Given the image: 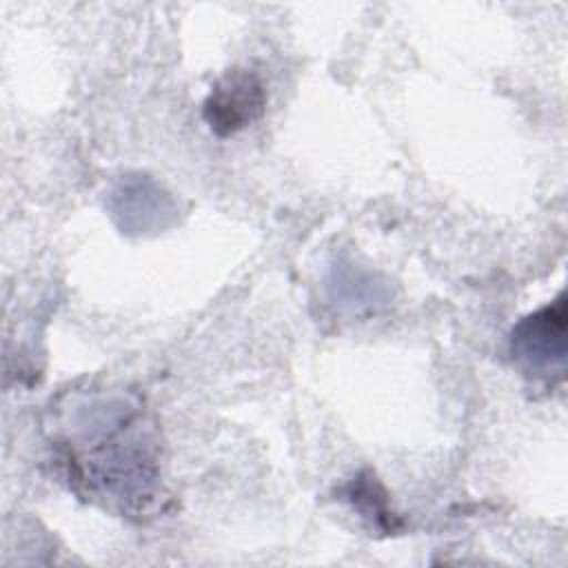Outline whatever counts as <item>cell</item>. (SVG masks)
Masks as SVG:
<instances>
[{
	"label": "cell",
	"instance_id": "cell-1",
	"mask_svg": "<svg viewBox=\"0 0 568 568\" xmlns=\"http://www.w3.org/2000/svg\"><path fill=\"white\" fill-rule=\"evenodd\" d=\"M55 448L82 497L124 515H142L160 495L158 442L131 395H93L71 410Z\"/></svg>",
	"mask_w": 568,
	"mask_h": 568
},
{
	"label": "cell",
	"instance_id": "cell-2",
	"mask_svg": "<svg viewBox=\"0 0 568 568\" xmlns=\"http://www.w3.org/2000/svg\"><path fill=\"white\" fill-rule=\"evenodd\" d=\"M566 295L519 320L510 333V353L535 375H564L566 359Z\"/></svg>",
	"mask_w": 568,
	"mask_h": 568
},
{
	"label": "cell",
	"instance_id": "cell-3",
	"mask_svg": "<svg viewBox=\"0 0 568 568\" xmlns=\"http://www.w3.org/2000/svg\"><path fill=\"white\" fill-rule=\"evenodd\" d=\"M266 106V87L251 69L226 71L209 91L202 104V118L209 129L229 138L255 122Z\"/></svg>",
	"mask_w": 568,
	"mask_h": 568
},
{
	"label": "cell",
	"instance_id": "cell-4",
	"mask_svg": "<svg viewBox=\"0 0 568 568\" xmlns=\"http://www.w3.org/2000/svg\"><path fill=\"white\" fill-rule=\"evenodd\" d=\"M346 499L366 521H371L375 530L384 535L402 530V521L388 506V493L371 470L353 477V481L346 486Z\"/></svg>",
	"mask_w": 568,
	"mask_h": 568
}]
</instances>
